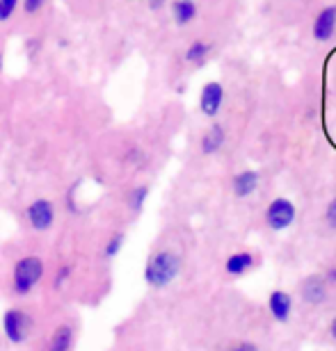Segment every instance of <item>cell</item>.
<instances>
[{"instance_id": "6da1fadb", "label": "cell", "mask_w": 336, "mask_h": 351, "mask_svg": "<svg viewBox=\"0 0 336 351\" xmlns=\"http://www.w3.org/2000/svg\"><path fill=\"white\" fill-rule=\"evenodd\" d=\"M181 256L172 249H160L146 258L144 265V283L151 290H165L167 285H172L181 274Z\"/></svg>"}, {"instance_id": "7a4b0ae2", "label": "cell", "mask_w": 336, "mask_h": 351, "mask_svg": "<svg viewBox=\"0 0 336 351\" xmlns=\"http://www.w3.org/2000/svg\"><path fill=\"white\" fill-rule=\"evenodd\" d=\"M44 278V261L39 256H25L16 261L12 271V290L19 297H27Z\"/></svg>"}, {"instance_id": "3957f363", "label": "cell", "mask_w": 336, "mask_h": 351, "mask_svg": "<svg viewBox=\"0 0 336 351\" xmlns=\"http://www.w3.org/2000/svg\"><path fill=\"white\" fill-rule=\"evenodd\" d=\"M32 328H34L32 315L23 311V308L12 306L3 313V333H5V338L10 340V345H16V347L23 345V342L30 338Z\"/></svg>"}, {"instance_id": "277c9868", "label": "cell", "mask_w": 336, "mask_h": 351, "mask_svg": "<svg viewBox=\"0 0 336 351\" xmlns=\"http://www.w3.org/2000/svg\"><path fill=\"white\" fill-rule=\"evenodd\" d=\"M295 217H298V210L293 206L291 199L286 196H277L275 201L265 208V226L275 233H282V230H289L293 223H295Z\"/></svg>"}, {"instance_id": "5b68a950", "label": "cell", "mask_w": 336, "mask_h": 351, "mask_svg": "<svg viewBox=\"0 0 336 351\" xmlns=\"http://www.w3.org/2000/svg\"><path fill=\"white\" fill-rule=\"evenodd\" d=\"M25 219L30 223L32 230L44 233L55 223V206L51 199H34L30 206L25 208Z\"/></svg>"}, {"instance_id": "8992f818", "label": "cell", "mask_w": 336, "mask_h": 351, "mask_svg": "<svg viewBox=\"0 0 336 351\" xmlns=\"http://www.w3.org/2000/svg\"><path fill=\"white\" fill-rule=\"evenodd\" d=\"M327 287L330 285L325 283L323 274H311V276H306L302 283H300V297H302L304 304L320 306L327 299V294H330Z\"/></svg>"}, {"instance_id": "52a82bcc", "label": "cell", "mask_w": 336, "mask_h": 351, "mask_svg": "<svg viewBox=\"0 0 336 351\" xmlns=\"http://www.w3.org/2000/svg\"><path fill=\"white\" fill-rule=\"evenodd\" d=\"M268 311L272 315V319L277 324H289L293 317V299L289 292L284 290H272L268 297Z\"/></svg>"}, {"instance_id": "ba28073f", "label": "cell", "mask_w": 336, "mask_h": 351, "mask_svg": "<svg viewBox=\"0 0 336 351\" xmlns=\"http://www.w3.org/2000/svg\"><path fill=\"white\" fill-rule=\"evenodd\" d=\"M222 101H224V89L220 82H206L201 87V96H199V110L204 117H215L222 108Z\"/></svg>"}, {"instance_id": "9c48e42d", "label": "cell", "mask_w": 336, "mask_h": 351, "mask_svg": "<svg viewBox=\"0 0 336 351\" xmlns=\"http://www.w3.org/2000/svg\"><path fill=\"white\" fill-rule=\"evenodd\" d=\"M256 267V256L251 251H236L227 258L224 263V271L229 274L231 278H240L245 274H249Z\"/></svg>"}, {"instance_id": "30bf717a", "label": "cell", "mask_w": 336, "mask_h": 351, "mask_svg": "<svg viewBox=\"0 0 336 351\" xmlns=\"http://www.w3.org/2000/svg\"><path fill=\"white\" fill-rule=\"evenodd\" d=\"M336 30V5L325 7L318 12L316 21H313V39L316 41H330Z\"/></svg>"}, {"instance_id": "8fae6325", "label": "cell", "mask_w": 336, "mask_h": 351, "mask_svg": "<svg viewBox=\"0 0 336 351\" xmlns=\"http://www.w3.org/2000/svg\"><path fill=\"white\" fill-rule=\"evenodd\" d=\"M258 182H261V176L254 169H245L234 176V180H231V192H234L236 199H249L258 189Z\"/></svg>"}, {"instance_id": "7c38bea8", "label": "cell", "mask_w": 336, "mask_h": 351, "mask_svg": "<svg viewBox=\"0 0 336 351\" xmlns=\"http://www.w3.org/2000/svg\"><path fill=\"white\" fill-rule=\"evenodd\" d=\"M76 342V331L74 326L65 322V324H58L53 328L51 338H48L46 351H71Z\"/></svg>"}, {"instance_id": "4fadbf2b", "label": "cell", "mask_w": 336, "mask_h": 351, "mask_svg": "<svg viewBox=\"0 0 336 351\" xmlns=\"http://www.w3.org/2000/svg\"><path fill=\"white\" fill-rule=\"evenodd\" d=\"M224 139H227V132H224V128L220 123H213L211 128L204 132V137H201L199 149H201L204 156H213V153H218L222 149Z\"/></svg>"}, {"instance_id": "5bb4252c", "label": "cell", "mask_w": 336, "mask_h": 351, "mask_svg": "<svg viewBox=\"0 0 336 351\" xmlns=\"http://www.w3.org/2000/svg\"><path fill=\"white\" fill-rule=\"evenodd\" d=\"M172 14L179 25H188L197 16V5H194V0H174Z\"/></svg>"}, {"instance_id": "9a60e30c", "label": "cell", "mask_w": 336, "mask_h": 351, "mask_svg": "<svg viewBox=\"0 0 336 351\" xmlns=\"http://www.w3.org/2000/svg\"><path fill=\"white\" fill-rule=\"evenodd\" d=\"M151 194V187L149 185H135L126 196V203H128V210L133 215H139L144 210V203L149 199Z\"/></svg>"}, {"instance_id": "2e32d148", "label": "cell", "mask_w": 336, "mask_h": 351, "mask_svg": "<svg viewBox=\"0 0 336 351\" xmlns=\"http://www.w3.org/2000/svg\"><path fill=\"white\" fill-rule=\"evenodd\" d=\"M211 51H213V46L208 44V41L197 39V41H192V44L188 46V51H186V60L190 62V64H204L206 58H208V55H211Z\"/></svg>"}, {"instance_id": "e0dca14e", "label": "cell", "mask_w": 336, "mask_h": 351, "mask_svg": "<svg viewBox=\"0 0 336 351\" xmlns=\"http://www.w3.org/2000/svg\"><path fill=\"white\" fill-rule=\"evenodd\" d=\"M124 242H126V233H124V230H117V233H112L108 237L106 247H103V258H106V261H112V258H117L119 254H122Z\"/></svg>"}, {"instance_id": "ac0fdd59", "label": "cell", "mask_w": 336, "mask_h": 351, "mask_svg": "<svg viewBox=\"0 0 336 351\" xmlns=\"http://www.w3.org/2000/svg\"><path fill=\"white\" fill-rule=\"evenodd\" d=\"M74 276V265L71 263H67V265H62L58 271H55V278H53V287L55 290H60V287H65V283L69 278Z\"/></svg>"}, {"instance_id": "d6986e66", "label": "cell", "mask_w": 336, "mask_h": 351, "mask_svg": "<svg viewBox=\"0 0 336 351\" xmlns=\"http://www.w3.org/2000/svg\"><path fill=\"white\" fill-rule=\"evenodd\" d=\"M19 0H0V21H7L12 16V12L16 10Z\"/></svg>"}, {"instance_id": "ffe728a7", "label": "cell", "mask_w": 336, "mask_h": 351, "mask_svg": "<svg viewBox=\"0 0 336 351\" xmlns=\"http://www.w3.org/2000/svg\"><path fill=\"white\" fill-rule=\"evenodd\" d=\"M325 221L332 230H336V196L330 201V206H327V210H325Z\"/></svg>"}, {"instance_id": "44dd1931", "label": "cell", "mask_w": 336, "mask_h": 351, "mask_svg": "<svg viewBox=\"0 0 336 351\" xmlns=\"http://www.w3.org/2000/svg\"><path fill=\"white\" fill-rule=\"evenodd\" d=\"M227 351H261L258 349L256 342H249V340H243V342H234Z\"/></svg>"}, {"instance_id": "7402d4cb", "label": "cell", "mask_w": 336, "mask_h": 351, "mask_svg": "<svg viewBox=\"0 0 336 351\" xmlns=\"http://www.w3.org/2000/svg\"><path fill=\"white\" fill-rule=\"evenodd\" d=\"M41 5H44V0H23V7H25V12H27V14L37 12Z\"/></svg>"}, {"instance_id": "603a6c76", "label": "cell", "mask_w": 336, "mask_h": 351, "mask_svg": "<svg viewBox=\"0 0 336 351\" xmlns=\"http://www.w3.org/2000/svg\"><path fill=\"white\" fill-rule=\"evenodd\" d=\"M323 278L327 285H336V267H330V269L323 271Z\"/></svg>"}, {"instance_id": "cb8c5ba5", "label": "cell", "mask_w": 336, "mask_h": 351, "mask_svg": "<svg viewBox=\"0 0 336 351\" xmlns=\"http://www.w3.org/2000/svg\"><path fill=\"white\" fill-rule=\"evenodd\" d=\"M146 3H149L151 10H160V7H165L167 0H146Z\"/></svg>"}, {"instance_id": "d4e9b609", "label": "cell", "mask_w": 336, "mask_h": 351, "mask_svg": "<svg viewBox=\"0 0 336 351\" xmlns=\"http://www.w3.org/2000/svg\"><path fill=\"white\" fill-rule=\"evenodd\" d=\"M330 335H332V340L336 342V317L330 322Z\"/></svg>"}, {"instance_id": "484cf974", "label": "cell", "mask_w": 336, "mask_h": 351, "mask_svg": "<svg viewBox=\"0 0 336 351\" xmlns=\"http://www.w3.org/2000/svg\"><path fill=\"white\" fill-rule=\"evenodd\" d=\"M0 71H3V55H0Z\"/></svg>"}]
</instances>
